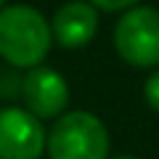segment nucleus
Wrapping results in <instances>:
<instances>
[{
	"label": "nucleus",
	"instance_id": "obj_7",
	"mask_svg": "<svg viewBox=\"0 0 159 159\" xmlns=\"http://www.w3.org/2000/svg\"><path fill=\"white\" fill-rule=\"evenodd\" d=\"M143 98H146L148 109H154V111H159V66L154 69L151 74H148L146 85H143Z\"/></svg>",
	"mask_w": 159,
	"mask_h": 159
},
{
	"label": "nucleus",
	"instance_id": "obj_1",
	"mask_svg": "<svg viewBox=\"0 0 159 159\" xmlns=\"http://www.w3.org/2000/svg\"><path fill=\"white\" fill-rule=\"evenodd\" d=\"M53 29L32 6H3L0 8V58L11 66L32 69L51 53Z\"/></svg>",
	"mask_w": 159,
	"mask_h": 159
},
{
	"label": "nucleus",
	"instance_id": "obj_4",
	"mask_svg": "<svg viewBox=\"0 0 159 159\" xmlns=\"http://www.w3.org/2000/svg\"><path fill=\"white\" fill-rule=\"evenodd\" d=\"M48 130L27 106L0 109V159H40L45 154Z\"/></svg>",
	"mask_w": 159,
	"mask_h": 159
},
{
	"label": "nucleus",
	"instance_id": "obj_6",
	"mask_svg": "<svg viewBox=\"0 0 159 159\" xmlns=\"http://www.w3.org/2000/svg\"><path fill=\"white\" fill-rule=\"evenodd\" d=\"M51 29L61 48L80 51L98 34V8L90 0H69L53 13Z\"/></svg>",
	"mask_w": 159,
	"mask_h": 159
},
{
	"label": "nucleus",
	"instance_id": "obj_8",
	"mask_svg": "<svg viewBox=\"0 0 159 159\" xmlns=\"http://www.w3.org/2000/svg\"><path fill=\"white\" fill-rule=\"evenodd\" d=\"M98 11H106V13H114V11H127V8H135L141 0H90Z\"/></svg>",
	"mask_w": 159,
	"mask_h": 159
},
{
	"label": "nucleus",
	"instance_id": "obj_2",
	"mask_svg": "<svg viewBox=\"0 0 159 159\" xmlns=\"http://www.w3.org/2000/svg\"><path fill=\"white\" fill-rule=\"evenodd\" d=\"M109 130L96 114L66 109L48 130L45 154L51 159H109Z\"/></svg>",
	"mask_w": 159,
	"mask_h": 159
},
{
	"label": "nucleus",
	"instance_id": "obj_5",
	"mask_svg": "<svg viewBox=\"0 0 159 159\" xmlns=\"http://www.w3.org/2000/svg\"><path fill=\"white\" fill-rule=\"evenodd\" d=\"M24 106L40 119H56L69 109V82L51 66H32L21 80Z\"/></svg>",
	"mask_w": 159,
	"mask_h": 159
},
{
	"label": "nucleus",
	"instance_id": "obj_3",
	"mask_svg": "<svg viewBox=\"0 0 159 159\" xmlns=\"http://www.w3.org/2000/svg\"><path fill=\"white\" fill-rule=\"evenodd\" d=\"M114 51L135 69L159 66V11L151 6L127 8L114 24Z\"/></svg>",
	"mask_w": 159,
	"mask_h": 159
},
{
	"label": "nucleus",
	"instance_id": "obj_10",
	"mask_svg": "<svg viewBox=\"0 0 159 159\" xmlns=\"http://www.w3.org/2000/svg\"><path fill=\"white\" fill-rule=\"evenodd\" d=\"M3 6H6V0H0V8H3Z\"/></svg>",
	"mask_w": 159,
	"mask_h": 159
},
{
	"label": "nucleus",
	"instance_id": "obj_9",
	"mask_svg": "<svg viewBox=\"0 0 159 159\" xmlns=\"http://www.w3.org/2000/svg\"><path fill=\"white\" fill-rule=\"evenodd\" d=\"M114 159H135V157H114Z\"/></svg>",
	"mask_w": 159,
	"mask_h": 159
}]
</instances>
